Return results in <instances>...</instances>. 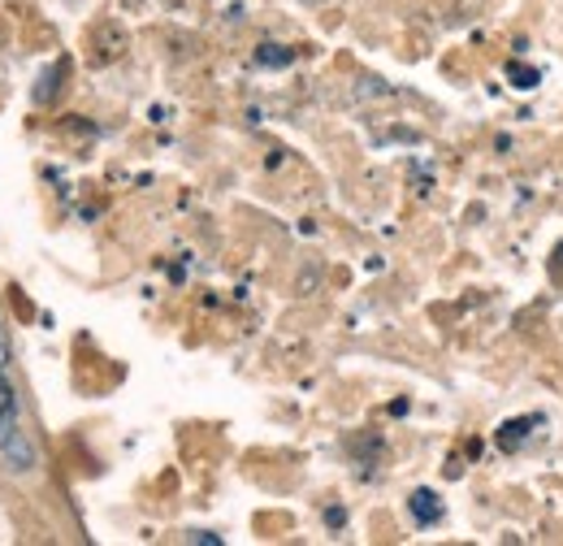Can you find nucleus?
<instances>
[{"label":"nucleus","instance_id":"nucleus-1","mask_svg":"<svg viewBox=\"0 0 563 546\" xmlns=\"http://www.w3.org/2000/svg\"><path fill=\"white\" fill-rule=\"evenodd\" d=\"M0 456H4V465H9L13 473H31V469H35V447L26 443V434H22L18 425L0 434Z\"/></svg>","mask_w":563,"mask_h":546},{"label":"nucleus","instance_id":"nucleus-2","mask_svg":"<svg viewBox=\"0 0 563 546\" xmlns=\"http://www.w3.org/2000/svg\"><path fill=\"white\" fill-rule=\"evenodd\" d=\"M533 425H542V416H516V421H503V425H498V447H503V451H516V447L533 434Z\"/></svg>","mask_w":563,"mask_h":546},{"label":"nucleus","instance_id":"nucleus-3","mask_svg":"<svg viewBox=\"0 0 563 546\" xmlns=\"http://www.w3.org/2000/svg\"><path fill=\"white\" fill-rule=\"evenodd\" d=\"M408 507H412V516H417L421 525H433V521L442 516V503H438V494H433V490H417V494L408 499Z\"/></svg>","mask_w":563,"mask_h":546},{"label":"nucleus","instance_id":"nucleus-4","mask_svg":"<svg viewBox=\"0 0 563 546\" xmlns=\"http://www.w3.org/2000/svg\"><path fill=\"white\" fill-rule=\"evenodd\" d=\"M13 425H18V395H13V386L4 382V369H0V434L13 429Z\"/></svg>","mask_w":563,"mask_h":546},{"label":"nucleus","instance_id":"nucleus-5","mask_svg":"<svg viewBox=\"0 0 563 546\" xmlns=\"http://www.w3.org/2000/svg\"><path fill=\"white\" fill-rule=\"evenodd\" d=\"M256 62H261V66H290V62H295V53H290V48H282V44H261Z\"/></svg>","mask_w":563,"mask_h":546},{"label":"nucleus","instance_id":"nucleus-6","mask_svg":"<svg viewBox=\"0 0 563 546\" xmlns=\"http://www.w3.org/2000/svg\"><path fill=\"white\" fill-rule=\"evenodd\" d=\"M507 78H511V83H516V87H520V91H529V87H538V83H542V74H538V69H529V66H516V62H511V66H507Z\"/></svg>","mask_w":563,"mask_h":546},{"label":"nucleus","instance_id":"nucleus-7","mask_svg":"<svg viewBox=\"0 0 563 546\" xmlns=\"http://www.w3.org/2000/svg\"><path fill=\"white\" fill-rule=\"evenodd\" d=\"M13 360V347H9V335H4V326H0V369Z\"/></svg>","mask_w":563,"mask_h":546},{"label":"nucleus","instance_id":"nucleus-8","mask_svg":"<svg viewBox=\"0 0 563 546\" xmlns=\"http://www.w3.org/2000/svg\"><path fill=\"white\" fill-rule=\"evenodd\" d=\"M191 543H205V546H217L221 538L217 534H191Z\"/></svg>","mask_w":563,"mask_h":546}]
</instances>
